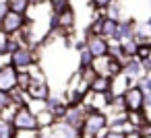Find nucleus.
Returning <instances> with one entry per match:
<instances>
[{
  "instance_id": "obj_22",
  "label": "nucleus",
  "mask_w": 151,
  "mask_h": 138,
  "mask_svg": "<svg viewBox=\"0 0 151 138\" xmlns=\"http://www.w3.org/2000/svg\"><path fill=\"white\" fill-rule=\"evenodd\" d=\"M106 17H110V19H122V9H120V4H118V0L116 2H112L110 6H108V11H106Z\"/></svg>"
},
{
  "instance_id": "obj_25",
  "label": "nucleus",
  "mask_w": 151,
  "mask_h": 138,
  "mask_svg": "<svg viewBox=\"0 0 151 138\" xmlns=\"http://www.w3.org/2000/svg\"><path fill=\"white\" fill-rule=\"evenodd\" d=\"M137 85H139L145 93H151V74H143V76L137 80Z\"/></svg>"
},
{
  "instance_id": "obj_9",
  "label": "nucleus",
  "mask_w": 151,
  "mask_h": 138,
  "mask_svg": "<svg viewBox=\"0 0 151 138\" xmlns=\"http://www.w3.org/2000/svg\"><path fill=\"white\" fill-rule=\"evenodd\" d=\"M46 109L52 111L58 122H62V120H64V113H66V109H68V101H66L64 95H50V97L46 99Z\"/></svg>"
},
{
  "instance_id": "obj_24",
  "label": "nucleus",
  "mask_w": 151,
  "mask_h": 138,
  "mask_svg": "<svg viewBox=\"0 0 151 138\" xmlns=\"http://www.w3.org/2000/svg\"><path fill=\"white\" fill-rule=\"evenodd\" d=\"M29 74H31L33 83H37V80H46V76H44V70L40 68V64H33V66L29 68Z\"/></svg>"
},
{
  "instance_id": "obj_33",
  "label": "nucleus",
  "mask_w": 151,
  "mask_h": 138,
  "mask_svg": "<svg viewBox=\"0 0 151 138\" xmlns=\"http://www.w3.org/2000/svg\"><path fill=\"white\" fill-rule=\"evenodd\" d=\"M50 2H54V0H50Z\"/></svg>"
},
{
  "instance_id": "obj_12",
  "label": "nucleus",
  "mask_w": 151,
  "mask_h": 138,
  "mask_svg": "<svg viewBox=\"0 0 151 138\" xmlns=\"http://www.w3.org/2000/svg\"><path fill=\"white\" fill-rule=\"evenodd\" d=\"M124 74L130 76V78H134V80H139V78L145 74L143 62H141L139 58H128V60H124Z\"/></svg>"
},
{
  "instance_id": "obj_21",
  "label": "nucleus",
  "mask_w": 151,
  "mask_h": 138,
  "mask_svg": "<svg viewBox=\"0 0 151 138\" xmlns=\"http://www.w3.org/2000/svg\"><path fill=\"white\" fill-rule=\"evenodd\" d=\"M33 85V78L29 74V70H19V87L21 91H29V87Z\"/></svg>"
},
{
  "instance_id": "obj_14",
  "label": "nucleus",
  "mask_w": 151,
  "mask_h": 138,
  "mask_svg": "<svg viewBox=\"0 0 151 138\" xmlns=\"http://www.w3.org/2000/svg\"><path fill=\"white\" fill-rule=\"evenodd\" d=\"M110 89H112V76L97 74L95 80L91 83V91H95V93H110Z\"/></svg>"
},
{
  "instance_id": "obj_30",
  "label": "nucleus",
  "mask_w": 151,
  "mask_h": 138,
  "mask_svg": "<svg viewBox=\"0 0 151 138\" xmlns=\"http://www.w3.org/2000/svg\"><path fill=\"white\" fill-rule=\"evenodd\" d=\"M106 138H126V134L124 132H116V130H108Z\"/></svg>"
},
{
  "instance_id": "obj_29",
  "label": "nucleus",
  "mask_w": 151,
  "mask_h": 138,
  "mask_svg": "<svg viewBox=\"0 0 151 138\" xmlns=\"http://www.w3.org/2000/svg\"><path fill=\"white\" fill-rule=\"evenodd\" d=\"M11 13V2L9 0H0V23L4 21V17Z\"/></svg>"
},
{
  "instance_id": "obj_20",
  "label": "nucleus",
  "mask_w": 151,
  "mask_h": 138,
  "mask_svg": "<svg viewBox=\"0 0 151 138\" xmlns=\"http://www.w3.org/2000/svg\"><path fill=\"white\" fill-rule=\"evenodd\" d=\"M50 6H52V13H56V15H64L66 11L73 9L70 0H54V2H50Z\"/></svg>"
},
{
  "instance_id": "obj_4",
  "label": "nucleus",
  "mask_w": 151,
  "mask_h": 138,
  "mask_svg": "<svg viewBox=\"0 0 151 138\" xmlns=\"http://www.w3.org/2000/svg\"><path fill=\"white\" fill-rule=\"evenodd\" d=\"M85 41H87V50L95 56V58H104L110 56V39H106L99 33H87L85 31Z\"/></svg>"
},
{
  "instance_id": "obj_8",
  "label": "nucleus",
  "mask_w": 151,
  "mask_h": 138,
  "mask_svg": "<svg viewBox=\"0 0 151 138\" xmlns=\"http://www.w3.org/2000/svg\"><path fill=\"white\" fill-rule=\"evenodd\" d=\"M124 99H126V109L128 111H141V109H145V91L139 85L130 87L126 91Z\"/></svg>"
},
{
  "instance_id": "obj_19",
  "label": "nucleus",
  "mask_w": 151,
  "mask_h": 138,
  "mask_svg": "<svg viewBox=\"0 0 151 138\" xmlns=\"http://www.w3.org/2000/svg\"><path fill=\"white\" fill-rule=\"evenodd\" d=\"M17 136V128L13 122L0 117V138H15Z\"/></svg>"
},
{
  "instance_id": "obj_1",
  "label": "nucleus",
  "mask_w": 151,
  "mask_h": 138,
  "mask_svg": "<svg viewBox=\"0 0 151 138\" xmlns=\"http://www.w3.org/2000/svg\"><path fill=\"white\" fill-rule=\"evenodd\" d=\"M27 25H31V17L21 15V13H13V11H11V13L4 17V21L0 23V33L6 35V37H11V35H19Z\"/></svg>"
},
{
  "instance_id": "obj_17",
  "label": "nucleus",
  "mask_w": 151,
  "mask_h": 138,
  "mask_svg": "<svg viewBox=\"0 0 151 138\" xmlns=\"http://www.w3.org/2000/svg\"><path fill=\"white\" fill-rule=\"evenodd\" d=\"M128 122H130L137 130H141L143 126L149 124V120H147V115H145V109H141V111H128Z\"/></svg>"
},
{
  "instance_id": "obj_10",
  "label": "nucleus",
  "mask_w": 151,
  "mask_h": 138,
  "mask_svg": "<svg viewBox=\"0 0 151 138\" xmlns=\"http://www.w3.org/2000/svg\"><path fill=\"white\" fill-rule=\"evenodd\" d=\"M134 85H137V80L130 78V76H126V74L122 72V74H118V76L112 78V89H110V93H112L114 97H122V95H126V91H128L130 87H134Z\"/></svg>"
},
{
  "instance_id": "obj_15",
  "label": "nucleus",
  "mask_w": 151,
  "mask_h": 138,
  "mask_svg": "<svg viewBox=\"0 0 151 138\" xmlns=\"http://www.w3.org/2000/svg\"><path fill=\"white\" fill-rule=\"evenodd\" d=\"M37 124H40V130H50V128H54L58 124V120H56V115L52 111L44 109V111L37 113Z\"/></svg>"
},
{
  "instance_id": "obj_2",
  "label": "nucleus",
  "mask_w": 151,
  "mask_h": 138,
  "mask_svg": "<svg viewBox=\"0 0 151 138\" xmlns=\"http://www.w3.org/2000/svg\"><path fill=\"white\" fill-rule=\"evenodd\" d=\"M110 126V117L106 111H97V109H89L87 111V117H85V126H83V132L87 134V138H95L104 128Z\"/></svg>"
},
{
  "instance_id": "obj_31",
  "label": "nucleus",
  "mask_w": 151,
  "mask_h": 138,
  "mask_svg": "<svg viewBox=\"0 0 151 138\" xmlns=\"http://www.w3.org/2000/svg\"><path fill=\"white\" fill-rule=\"evenodd\" d=\"M145 25H147V27H149V31H151V17L147 19V23H145Z\"/></svg>"
},
{
  "instance_id": "obj_28",
  "label": "nucleus",
  "mask_w": 151,
  "mask_h": 138,
  "mask_svg": "<svg viewBox=\"0 0 151 138\" xmlns=\"http://www.w3.org/2000/svg\"><path fill=\"white\" fill-rule=\"evenodd\" d=\"M42 130H17L15 138H37Z\"/></svg>"
},
{
  "instance_id": "obj_7",
  "label": "nucleus",
  "mask_w": 151,
  "mask_h": 138,
  "mask_svg": "<svg viewBox=\"0 0 151 138\" xmlns=\"http://www.w3.org/2000/svg\"><path fill=\"white\" fill-rule=\"evenodd\" d=\"M17 87H19V70L11 62L2 64V66H0V91L11 93Z\"/></svg>"
},
{
  "instance_id": "obj_13",
  "label": "nucleus",
  "mask_w": 151,
  "mask_h": 138,
  "mask_svg": "<svg viewBox=\"0 0 151 138\" xmlns=\"http://www.w3.org/2000/svg\"><path fill=\"white\" fill-rule=\"evenodd\" d=\"M29 97L31 99H42V101H46L52 93H50V85L46 83V80H37V83H33L31 87H29Z\"/></svg>"
},
{
  "instance_id": "obj_5",
  "label": "nucleus",
  "mask_w": 151,
  "mask_h": 138,
  "mask_svg": "<svg viewBox=\"0 0 151 138\" xmlns=\"http://www.w3.org/2000/svg\"><path fill=\"white\" fill-rule=\"evenodd\" d=\"M87 111H89V109H87L85 105H68L62 124H66V126L73 128V130H83V126H85V117H87Z\"/></svg>"
},
{
  "instance_id": "obj_26",
  "label": "nucleus",
  "mask_w": 151,
  "mask_h": 138,
  "mask_svg": "<svg viewBox=\"0 0 151 138\" xmlns=\"http://www.w3.org/2000/svg\"><path fill=\"white\" fill-rule=\"evenodd\" d=\"M112 2H116V0H91V6H93L95 11H104V13H106Z\"/></svg>"
},
{
  "instance_id": "obj_32",
  "label": "nucleus",
  "mask_w": 151,
  "mask_h": 138,
  "mask_svg": "<svg viewBox=\"0 0 151 138\" xmlns=\"http://www.w3.org/2000/svg\"><path fill=\"white\" fill-rule=\"evenodd\" d=\"M149 6H151V0H149Z\"/></svg>"
},
{
  "instance_id": "obj_27",
  "label": "nucleus",
  "mask_w": 151,
  "mask_h": 138,
  "mask_svg": "<svg viewBox=\"0 0 151 138\" xmlns=\"http://www.w3.org/2000/svg\"><path fill=\"white\" fill-rule=\"evenodd\" d=\"M11 105H13V97H11V93L0 91V109H6V107H11Z\"/></svg>"
},
{
  "instance_id": "obj_23",
  "label": "nucleus",
  "mask_w": 151,
  "mask_h": 138,
  "mask_svg": "<svg viewBox=\"0 0 151 138\" xmlns=\"http://www.w3.org/2000/svg\"><path fill=\"white\" fill-rule=\"evenodd\" d=\"M27 107L37 115L40 111H44V109H46V101H42V99H31V101L27 103Z\"/></svg>"
},
{
  "instance_id": "obj_18",
  "label": "nucleus",
  "mask_w": 151,
  "mask_h": 138,
  "mask_svg": "<svg viewBox=\"0 0 151 138\" xmlns=\"http://www.w3.org/2000/svg\"><path fill=\"white\" fill-rule=\"evenodd\" d=\"M11 2V11L13 13H21V15H27L29 9L33 6L35 0H9Z\"/></svg>"
},
{
  "instance_id": "obj_16",
  "label": "nucleus",
  "mask_w": 151,
  "mask_h": 138,
  "mask_svg": "<svg viewBox=\"0 0 151 138\" xmlns=\"http://www.w3.org/2000/svg\"><path fill=\"white\" fill-rule=\"evenodd\" d=\"M93 64H95V56L89 52V50H83V52H79V72H85V70H91L93 68Z\"/></svg>"
},
{
  "instance_id": "obj_11",
  "label": "nucleus",
  "mask_w": 151,
  "mask_h": 138,
  "mask_svg": "<svg viewBox=\"0 0 151 138\" xmlns=\"http://www.w3.org/2000/svg\"><path fill=\"white\" fill-rule=\"evenodd\" d=\"M137 21L134 19H120V35H118V41H128V39H134V33H137Z\"/></svg>"
},
{
  "instance_id": "obj_3",
  "label": "nucleus",
  "mask_w": 151,
  "mask_h": 138,
  "mask_svg": "<svg viewBox=\"0 0 151 138\" xmlns=\"http://www.w3.org/2000/svg\"><path fill=\"white\" fill-rule=\"evenodd\" d=\"M9 62L17 70H29L33 64H37V50L33 46H21L13 56H9Z\"/></svg>"
},
{
  "instance_id": "obj_6",
  "label": "nucleus",
  "mask_w": 151,
  "mask_h": 138,
  "mask_svg": "<svg viewBox=\"0 0 151 138\" xmlns=\"http://www.w3.org/2000/svg\"><path fill=\"white\" fill-rule=\"evenodd\" d=\"M13 124L17 130H40V124H37V115L25 105V107H19L15 117H13Z\"/></svg>"
}]
</instances>
